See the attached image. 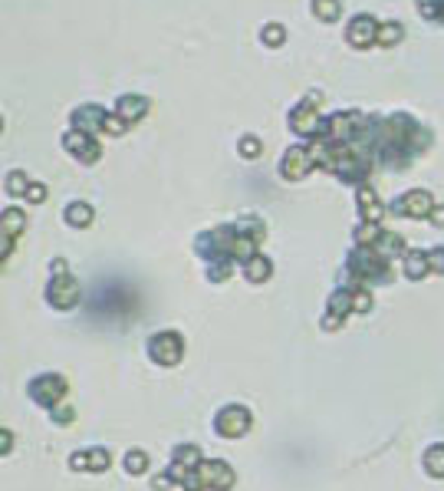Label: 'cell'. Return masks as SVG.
Returning <instances> with one entry per match:
<instances>
[{"label":"cell","mask_w":444,"mask_h":491,"mask_svg":"<svg viewBox=\"0 0 444 491\" xmlns=\"http://www.w3.org/2000/svg\"><path fill=\"white\" fill-rule=\"evenodd\" d=\"M151 357L158 359V363H175L181 357V340H178L175 333H162L158 340H151Z\"/></svg>","instance_id":"cell-4"},{"label":"cell","mask_w":444,"mask_h":491,"mask_svg":"<svg viewBox=\"0 0 444 491\" xmlns=\"http://www.w3.org/2000/svg\"><path fill=\"white\" fill-rule=\"evenodd\" d=\"M30 392L36 396V402H56L63 392H66V383L59 379V376H43V379H36Z\"/></svg>","instance_id":"cell-3"},{"label":"cell","mask_w":444,"mask_h":491,"mask_svg":"<svg viewBox=\"0 0 444 491\" xmlns=\"http://www.w3.org/2000/svg\"><path fill=\"white\" fill-rule=\"evenodd\" d=\"M105 465H109V455H105V452H96V455L89 459V468H105Z\"/></svg>","instance_id":"cell-9"},{"label":"cell","mask_w":444,"mask_h":491,"mask_svg":"<svg viewBox=\"0 0 444 491\" xmlns=\"http://www.w3.org/2000/svg\"><path fill=\"white\" fill-rule=\"evenodd\" d=\"M125 468L129 472H145V455L142 452H129L125 455Z\"/></svg>","instance_id":"cell-8"},{"label":"cell","mask_w":444,"mask_h":491,"mask_svg":"<svg viewBox=\"0 0 444 491\" xmlns=\"http://www.w3.org/2000/svg\"><path fill=\"white\" fill-rule=\"evenodd\" d=\"M201 478H204V485H211V488H218V491H227L234 485V472H231L224 461H207V465H201Z\"/></svg>","instance_id":"cell-2"},{"label":"cell","mask_w":444,"mask_h":491,"mask_svg":"<svg viewBox=\"0 0 444 491\" xmlns=\"http://www.w3.org/2000/svg\"><path fill=\"white\" fill-rule=\"evenodd\" d=\"M251 429V416H247V409H240V405H231V409H224L221 416H218V432L221 435H244V432Z\"/></svg>","instance_id":"cell-1"},{"label":"cell","mask_w":444,"mask_h":491,"mask_svg":"<svg viewBox=\"0 0 444 491\" xmlns=\"http://www.w3.org/2000/svg\"><path fill=\"white\" fill-rule=\"evenodd\" d=\"M425 264H428V257H425V254H412V257H408V274H412V277H421V274H425Z\"/></svg>","instance_id":"cell-7"},{"label":"cell","mask_w":444,"mask_h":491,"mask_svg":"<svg viewBox=\"0 0 444 491\" xmlns=\"http://www.w3.org/2000/svg\"><path fill=\"white\" fill-rule=\"evenodd\" d=\"M425 468H428L431 475H444V445H434L425 455Z\"/></svg>","instance_id":"cell-5"},{"label":"cell","mask_w":444,"mask_h":491,"mask_svg":"<svg viewBox=\"0 0 444 491\" xmlns=\"http://www.w3.org/2000/svg\"><path fill=\"white\" fill-rule=\"evenodd\" d=\"M175 459L181 461L184 468H188V465H201V452H198L194 445H184V448H178V455H175Z\"/></svg>","instance_id":"cell-6"}]
</instances>
